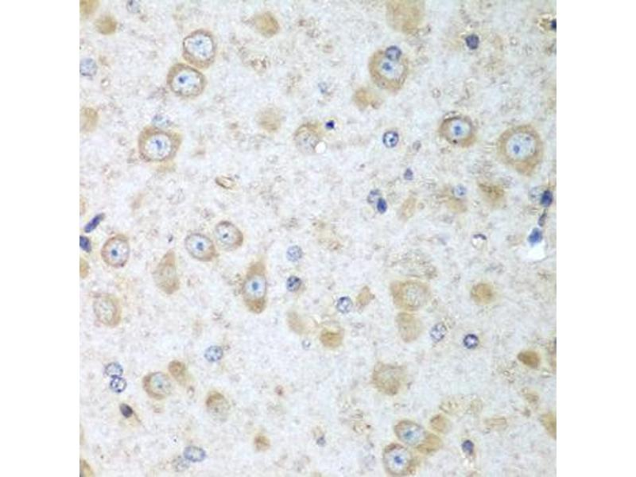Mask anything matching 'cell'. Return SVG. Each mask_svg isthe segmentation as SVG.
<instances>
[{
	"label": "cell",
	"instance_id": "5",
	"mask_svg": "<svg viewBox=\"0 0 636 477\" xmlns=\"http://www.w3.org/2000/svg\"><path fill=\"white\" fill-rule=\"evenodd\" d=\"M168 84L176 94L190 97L202 92L205 79L197 70L185 65H176L169 74Z\"/></svg>",
	"mask_w": 636,
	"mask_h": 477
},
{
	"label": "cell",
	"instance_id": "2",
	"mask_svg": "<svg viewBox=\"0 0 636 477\" xmlns=\"http://www.w3.org/2000/svg\"><path fill=\"white\" fill-rule=\"evenodd\" d=\"M409 65L406 57L396 47L379 50L369 61V72L378 87L387 91L401 89L407 77Z\"/></svg>",
	"mask_w": 636,
	"mask_h": 477
},
{
	"label": "cell",
	"instance_id": "27",
	"mask_svg": "<svg viewBox=\"0 0 636 477\" xmlns=\"http://www.w3.org/2000/svg\"><path fill=\"white\" fill-rule=\"evenodd\" d=\"M127 382L123 379L119 377H115L113 382H111V387L113 391L116 392H122L123 390H125Z\"/></svg>",
	"mask_w": 636,
	"mask_h": 477
},
{
	"label": "cell",
	"instance_id": "29",
	"mask_svg": "<svg viewBox=\"0 0 636 477\" xmlns=\"http://www.w3.org/2000/svg\"><path fill=\"white\" fill-rule=\"evenodd\" d=\"M106 372H107L108 376L116 377V376L122 375L123 369L120 367V365L116 364V363H112V364L108 365V367H107Z\"/></svg>",
	"mask_w": 636,
	"mask_h": 477
},
{
	"label": "cell",
	"instance_id": "20",
	"mask_svg": "<svg viewBox=\"0 0 636 477\" xmlns=\"http://www.w3.org/2000/svg\"><path fill=\"white\" fill-rule=\"evenodd\" d=\"M205 452L202 449L196 448V447H190L186 449L185 452V456L189 460L193 461H201L204 460L205 458Z\"/></svg>",
	"mask_w": 636,
	"mask_h": 477
},
{
	"label": "cell",
	"instance_id": "26",
	"mask_svg": "<svg viewBox=\"0 0 636 477\" xmlns=\"http://www.w3.org/2000/svg\"><path fill=\"white\" fill-rule=\"evenodd\" d=\"M104 218V214H99L97 216H95V217H94L93 220H91L90 222L85 226V228H84V231L87 232V233H89L91 231H93L94 229H96V227H97L98 225H99V223L101 222Z\"/></svg>",
	"mask_w": 636,
	"mask_h": 477
},
{
	"label": "cell",
	"instance_id": "15",
	"mask_svg": "<svg viewBox=\"0 0 636 477\" xmlns=\"http://www.w3.org/2000/svg\"><path fill=\"white\" fill-rule=\"evenodd\" d=\"M396 434L400 440L410 445H419L425 440V432L417 424L404 421L397 425Z\"/></svg>",
	"mask_w": 636,
	"mask_h": 477
},
{
	"label": "cell",
	"instance_id": "9",
	"mask_svg": "<svg viewBox=\"0 0 636 477\" xmlns=\"http://www.w3.org/2000/svg\"><path fill=\"white\" fill-rule=\"evenodd\" d=\"M93 310L100 323L108 327H116L121 320V307L114 296L100 294L93 300Z\"/></svg>",
	"mask_w": 636,
	"mask_h": 477
},
{
	"label": "cell",
	"instance_id": "30",
	"mask_svg": "<svg viewBox=\"0 0 636 477\" xmlns=\"http://www.w3.org/2000/svg\"><path fill=\"white\" fill-rule=\"evenodd\" d=\"M80 474L81 477H91L93 476V470L91 469L89 464L85 460H80Z\"/></svg>",
	"mask_w": 636,
	"mask_h": 477
},
{
	"label": "cell",
	"instance_id": "10",
	"mask_svg": "<svg viewBox=\"0 0 636 477\" xmlns=\"http://www.w3.org/2000/svg\"><path fill=\"white\" fill-rule=\"evenodd\" d=\"M441 134L453 144H464L472 136V127L468 119L453 117L444 120L440 128Z\"/></svg>",
	"mask_w": 636,
	"mask_h": 477
},
{
	"label": "cell",
	"instance_id": "3",
	"mask_svg": "<svg viewBox=\"0 0 636 477\" xmlns=\"http://www.w3.org/2000/svg\"><path fill=\"white\" fill-rule=\"evenodd\" d=\"M268 294V279L265 268L260 263L253 265L247 274L242 286V294L248 309L260 313L266 307Z\"/></svg>",
	"mask_w": 636,
	"mask_h": 477
},
{
	"label": "cell",
	"instance_id": "16",
	"mask_svg": "<svg viewBox=\"0 0 636 477\" xmlns=\"http://www.w3.org/2000/svg\"><path fill=\"white\" fill-rule=\"evenodd\" d=\"M206 406L210 415L218 420H225L230 410L229 402L225 396L216 392L212 394L208 398Z\"/></svg>",
	"mask_w": 636,
	"mask_h": 477
},
{
	"label": "cell",
	"instance_id": "24",
	"mask_svg": "<svg viewBox=\"0 0 636 477\" xmlns=\"http://www.w3.org/2000/svg\"><path fill=\"white\" fill-rule=\"evenodd\" d=\"M254 445H255V447H256L257 450L261 452L266 451V450H268V449H269V439H268L267 437L259 435V436L257 437L256 439H255V440H254Z\"/></svg>",
	"mask_w": 636,
	"mask_h": 477
},
{
	"label": "cell",
	"instance_id": "13",
	"mask_svg": "<svg viewBox=\"0 0 636 477\" xmlns=\"http://www.w3.org/2000/svg\"><path fill=\"white\" fill-rule=\"evenodd\" d=\"M142 386L147 395L155 400H163L172 391L171 380L162 372L149 374L143 379Z\"/></svg>",
	"mask_w": 636,
	"mask_h": 477
},
{
	"label": "cell",
	"instance_id": "8",
	"mask_svg": "<svg viewBox=\"0 0 636 477\" xmlns=\"http://www.w3.org/2000/svg\"><path fill=\"white\" fill-rule=\"evenodd\" d=\"M154 281L158 288L166 294H173L179 288L174 252L173 250L166 253L156 267Z\"/></svg>",
	"mask_w": 636,
	"mask_h": 477
},
{
	"label": "cell",
	"instance_id": "23",
	"mask_svg": "<svg viewBox=\"0 0 636 477\" xmlns=\"http://www.w3.org/2000/svg\"><path fill=\"white\" fill-rule=\"evenodd\" d=\"M222 350L219 347H212L205 353V357L210 361H219L222 357Z\"/></svg>",
	"mask_w": 636,
	"mask_h": 477
},
{
	"label": "cell",
	"instance_id": "25",
	"mask_svg": "<svg viewBox=\"0 0 636 477\" xmlns=\"http://www.w3.org/2000/svg\"><path fill=\"white\" fill-rule=\"evenodd\" d=\"M352 301L350 300V298H346V297L341 298L339 300L338 303H337V309L341 313H348L352 309Z\"/></svg>",
	"mask_w": 636,
	"mask_h": 477
},
{
	"label": "cell",
	"instance_id": "18",
	"mask_svg": "<svg viewBox=\"0 0 636 477\" xmlns=\"http://www.w3.org/2000/svg\"><path fill=\"white\" fill-rule=\"evenodd\" d=\"M169 371L173 377L180 383H183L186 380V365L180 361H173L169 365Z\"/></svg>",
	"mask_w": 636,
	"mask_h": 477
},
{
	"label": "cell",
	"instance_id": "35",
	"mask_svg": "<svg viewBox=\"0 0 636 477\" xmlns=\"http://www.w3.org/2000/svg\"><path fill=\"white\" fill-rule=\"evenodd\" d=\"M377 210L380 213H384L386 211V202L385 200L380 198L378 200Z\"/></svg>",
	"mask_w": 636,
	"mask_h": 477
},
{
	"label": "cell",
	"instance_id": "28",
	"mask_svg": "<svg viewBox=\"0 0 636 477\" xmlns=\"http://www.w3.org/2000/svg\"><path fill=\"white\" fill-rule=\"evenodd\" d=\"M302 285V281L298 277L291 276L287 280V289L289 291L294 292L298 290Z\"/></svg>",
	"mask_w": 636,
	"mask_h": 477
},
{
	"label": "cell",
	"instance_id": "17",
	"mask_svg": "<svg viewBox=\"0 0 636 477\" xmlns=\"http://www.w3.org/2000/svg\"><path fill=\"white\" fill-rule=\"evenodd\" d=\"M312 132H308V130L301 131L299 134L296 136V143L299 147V149L302 152H308L311 150L314 149L315 143H316V138Z\"/></svg>",
	"mask_w": 636,
	"mask_h": 477
},
{
	"label": "cell",
	"instance_id": "6",
	"mask_svg": "<svg viewBox=\"0 0 636 477\" xmlns=\"http://www.w3.org/2000/svg\"><path fill=\"white\" fill-rule=\"evenodd\" d=\"M184 55L188 61L197 66H205L213 60L215 46L210 35L197 31L184 41Z\"/></svg>",
	"mask_w": 636,
	"mask_h": 477
},
{
	"label": "cell",
	"instance_id": "11",
	"mask_svg": "<svg viewBox=\"0 0 636 477\" xmlns=\"http://www.w3.org/2000/svg\"><path fill=\"white\" fill-rule=\"evenodd\" d=\"M185 248L191 257L201 262H211L216 257V247L203 234L191 233L185 240Z\"/></svg>",
	"mask_w": 636,
	"mask_h": 477
},
{
	"label": "cell",
	"instance_id": "12",
	"mask_svg": "<svg viewBox=\"0 0 636 477\" xmlns=\"http://www.w3.org/2000/svg\"><path fill=\"white\" fill-rule=\"evenodd\" d=\"M214 235L218 245L226 250L239 248L244 243V235L240 229L229 221H221L216 225Z\"/></svg>",
	"mask_w": 636,
	"mask_h": 477
},
{
	"label": "cell",
	"instance_id": "1",
	"mask_svg": "<svg viewBox=\"0 0 636 477\" xmlns=\"http://www.w3.org/2000/svg\"><path fill=\"white\" fill-rule=\"evenodd\" d=\"M500 152L509 167L522 174H530L541 162L542 147L533 131L515 128L501 138Z\"/></svg>",
	"mask_w": 636,
	"mask_h": 477
},
{
	"label": "cell",
	"instance_id": "7",
	"mask_svg": "<svg viewBox=\"0 0 636 477\" xmlns=\"http://www.w3.org/2000/svg\"><path fill=\"white\" fill-rule=\"evenodd\" d=\"M131 245L129 240L123 234L113 235L102 247V259L106 265L113 268L123 267L129 260Z\"/></svg>",
	"mask_w": 636,
	"mask_h": 477
},
{
	"label": "cell",
	"instance_id": "19",
	"mask_svg": "<svg viewBox=\"0 0 636 477\" xmlns=\"http://www.w3.org/2000/svg\"><path fill=\"white\" fill-rule=\"evenodd\" d=\"M519 359L522 363L528 367H537L540 363L539 355L536 352H531V351L521 352L519 355Z\"/></svg>",
	"mask_w": 636,
	"mask_h": 477
},
{
	"label": "cell",
	"instance_id": "21",
	"mask_svg": "<svg viewBox=\"0 0 636 477\" xmlns=\"http://www.w3.org/2000/svg\"><path fill=\"white\" fill-rule=\"evenodd\" d=\"M542 423L544 426L546 427V430L550 433L553 437L556 435V421L553 415H546L542 417Z\"/></svg>",
	"mask_w": 636,
	"mask_h": 477
},
{
	"label": "cell",
	"instance_id": "4",
	"mask_svg": "<svg viewBox=\"0 0 636 477\" xmlns=\"http://www.w3.org/2000/svg\"><path fill=\"white\" fill-rule=\"evenodd\" d=\"M139 152L147 162H163L171 158L175 151L173 138L161 131L145 133L139 140Z\"/></svg>",
	"mask_w": 636,
	"mask_h": 477
},
{
	"label": "cell",
	"instance_id": "22",
	"mask_svg": "<svg viewBox=\"0 0 636 477\" xmlns=\"http://www.w3.org/2000/svg\"><path fill=\"white\" fill-rule=\"evenodd\" d=\"M322 343L328 347H334L338 344L340 339L333 333H325L322 336Z\"/></svg>",
	"mask_w": 636,
	"mask_h": 477
},
{
	"label": "cell",
	"instance_id": "31",
	"mask_svg": "<svg viewBox=\"0 0 636 477\" xmlns=\"http://www.w3.org/2000/svg\"><path fill=\"white\" fill-rule=\"evenodd\" d=\"M444 326L442 325V324H438L432 330V337H434L435 340L442 339V337L444 336Z\"/></svg>",
	"mask_w": 636,
	"mask_h": 477
},
{
	"label": "cell",
	"instance_id": "34",
	"mask_svg": "<svg viewBox=\"0 0 636 477\" xmlns=\"http://www.w3.org/2000/svg\"><path fill=\"white\" fill-rule=\"evenodd\" d=\"M120 411L121 413L123 414V416L125 417V418H130V416H132V414H133V410H132V409L129 406L126 405V404H122V405H121Z\"/></svg>",
	"mask_w": 636,
	"mask_h": 477
},
{
	"label": "cell",
	"instance_id": "33",
	"mask_svg": "<svg viewBox=\"0 0 636 477\" xmlns=\"http://www.w3.org/2000/svg\"><path fill=\"white\" fill-rule=\"evenodd\" d=\"M80 248L82 250L86 251V252H90L91 250H92V245H91V241L89 238L85 237V236H80Z\"/></svg>",
	"mask_w": 636,
	"mask_h": 477
},
{
	"label": "cell",
	"instance_id": "32",
	"mask_svg": "<svg viewBox=\"0 0 636 477\" xmlns=\"http://www.w3.org/2000/svg\"><path fill=\"white\" fill-rule=\"evenodd\" d=\"M288 254H289V259H291L292 261H296L302 257V250L298 248V247L291 248L288 251Z\"/></svg>",
	"mask_w": 636,
	"mask_h": 477
},
{
	"label": "cell",
	"instance_id": "14",
	"mask_svg": "<svg viewBox=\"0 0 636 477\" xmlns=\"http://www.w3.org/2000/svg\"><path fill=\"white\" fill-rule=\"evenodd\" d=\"M386 469L395 475L405 473L411 463V454L407 449L400 445H395L387 449L384 455Z\"/></svg>",
	"mask_w": 636,
	"mask_h": 477
}]
</instances>
